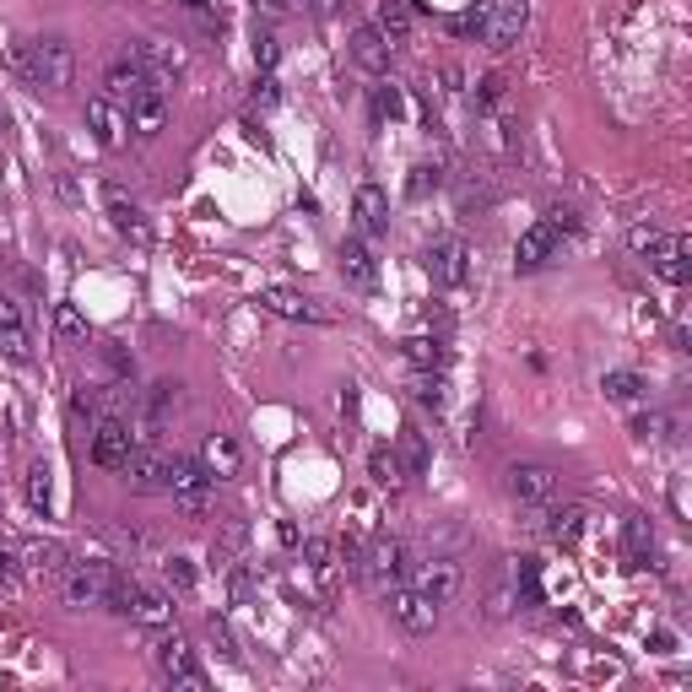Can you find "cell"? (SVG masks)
<instances>
[{"label":"cell","mask_w":692,"mask_h":692,"mask_svg":"<svg viewBox=\"0 0 692 692\" xmlns=\"http://www.w3.org/2000/svg\"><path fill=\"white\" fill-rule=\"evenodd\" d=\"M136 60H141V71L152 76V82L163 87V92L179 82V71H184V49L168 44V38H141V44H136Z\"/></svg>","instance_id":"2e32d148"},{"label":"cell","mask_w":692,"mask_h":692,"mask_svg":"<svg viewBox=\"0 0 692 692\" xmlns=\"http://www.w3.org/2000/svg\"><path fill=\"white\" fill-rule=\"evenodd\" d=\"M55 336L60 341H71V346H87V319H82V309L76 303H55Z\"/></svg>","instance_id":"d6a6232c"},{"label":"cell","mask_w":692,"mask_h":692,"mask_svg":"<svg viewBox=\"0 0 692 692\" xmlns=\"http://www.w3.org/2000/svg\"><path fill=\"white\" fill-rule=\"evenodd\" d=\"M411 401L417 406H444V374H438V368H417V374H411Z\"/></svg>","instance_id":"e575fe53"},{"label":"cell","mask_w":692,"mask_h":692,"mask_svg":"<svg viewBox=\"0 0 692 692\" xmlns=\"http://www.w3.org/2000/svg\"><path fill=\"white\" fill-rule=\"evenodd\" d=\"M141 82H152V76L141 71L136 49H130V55H119V60L109 65V98H114V103H125V98H130V92H136Z\"/></svg>","instance_id":"83f0119b"},{"label":"cell","mask_w":692,"mask_h":692,"mask_svg":"<svg viewBox=\"0 0 692 692\" xmlns=\"http://www.w3.org/2000/svg\"><path fill=\"white\" fill-rule=\"evenodd\" d=\"M206 638H211V649H217L222 660H238V638H233V628L222 617H206Z\"/></svg>","instance_id":"7bdbcfd3"},{"label":"cell","mask_w":692,"mask_h":692,"mask_svg":"<svg viewBox=\"0 0 692 692\" xmlns=\"http://www.w3.org/2000/svg\"><path fill=\"white\" fill-rule=\"evenodd\" d=\"M17 563H22V574H33V579H65V547H55V541H28V547L17 552Z\"/></svg>","instance_id":"44dd1931"},{"label":"cell","mask_w":692,"mask_h":692,"mask_svg":"<svg viewBox=\"0 0 692 692\" xmlns=\"http://www.w3.org/2000/svg\"><path fill=\"white\" fill-rule=\"evenodd\" d=\"M0 352H6L11 363H28V357H33V346H28V330H6V336H0Z\"/></svg>","instance_id":"bcb514c9"},{"label":"cell","mask_w":692,"mask_h":692,"mask_svg":"<svg viewBox=\"0 0 692 692\" xmlns=\"http://www.w3.org/2000/svg\"><path fill=\"white\" fill-rule=\"evenodd\" d=\"M211 487H217V482L206 476L201 460H173L168 492H173V503H179V514L190 519V525H201V519L211 514V503H217V492H211Z\"/></svg>","instance_id":"5b68a950"},{"label":"cell","mask_w":692,"mask_h":692,"mask_svg":"<svg viewBox=\"0 0 692 692\" xmlns=\"http://www.w3.org/2000/svg\"><path fill=\"white\" fill-rule=\"evenodd\" d=\"M584 525H590V509H584V503H563V509L552 503V514H547V525H541V530H547L557 547H579Z\"/></svg>","instance_id":"603a6c76"},{"label":"cell","mask_w":692,"mask_h":692,"mask_svg":"<svg viewBox=\"0 0 692 692\" xmlns=\"http://www.w3.org/2000/svg\"><path fill=\"white\" fill-rule=\"evenodd\" d=\"M255 6H265V11H287L292 0H255Z\"/></svg>","instance_id":"6f0895ef"},{"label":"cell","mask_w":692,"mask_h":692,"mask_svg":"<svg viewBox=\"0 0 692 692\" xmlns=\"http://www.w3.org/2000/svg\"><path fill=\"white\" fill-rule=\"evenodd\" d=\"M152 660H157V671H163V682L168 687H184V692H206V671L195 665V649L184 644L179 633H163L152 644Z\"/></svg>","instance_id":"52a82bcc"},{"label":"cell","mask_w":692,"mask_h":692,"mask_svg":"<svg viewBox=\"0 0 692 692\" xmlns=\"http://www.w3.org/2000/svg\"><path fill=\"white\" fill-rule=\"evenodd\" d=\"M574 228H579L574 211H568V206H552L547 217L536 222V228L519 233V244H514V265H519V271H541V265L557 255V244H563V238L574 233Z\"/></svg>","instance_id":"3957f363"},{"label":"cell","mask_w":692,"mask_h":692,"mask_svg":"<svg viewBox=\"0 0 692 692\" xmlns=\"http://www.w3.org/2000/svg\"><path fill=\"white\" fill-rule=\"evenodd\" d=\"M411 584H417L422 595H428V601H455L460 595V584H465V574H460V563L455 557H428V563H417L411 568Z\"/></svg>","instance_id":"5bb4252c"},{"label":"cell","mask_w":692,"mask_h":692,"mask_svg":"<svg viewBox=\"0 0 692 692\" xmlns=\"http://www.w3.org/2000/svg\"><path fill=\"white\" fill-rule=\"evenodd\" d=\"M341 276H346V287H357V292H368L379 282V260H374V244L368 238H341Z\"/></svg>","instance_id":"ac0fdd59"},{"label":"cell","mask_w":692,"mask_h":692,"mask_svg":"<svg viewBox=\"0 0 692 692\" xmlns=\"http://www.w3.org/2000/svg\"><path fill=\"white\" fill-rule=\"evenodd\" d=\"M525 17H530V0H476V11L460 22V28H476L487 49H514L519 33H525Z\"/></svg>","instance_id":"7a4b0ae2"},{"label":"cell","mask_w":692,"mask_h":692,"mask_svg":"<svg viewBox=\"0 0 692 692\" xmlns=\"http://www.w3.org/2000/svg\"><path fill=\"white\" fill-rule=\"evenodd\" d=\"M428 276H433V287H460L471 276V244L465 238H438L428 249Z\"/></svg>","instance_id":"9a60e30c"},{"label":"cell","mask_w":692,"mask_h":692,"mask_svg":"<svg viewBox=\"0 0 692 692\" xmlns=\"http://www.w3.org/2000/svg\"><path fill=\"white\" fill-rule=\"evenodd\" d=\"M671 428H676V422L660 417V411H644V417L633 422V433L644 438V444H660V438H671Z\"/></svg>","instance_id":"ee69618b"},{"label":"cell","mask_w":692,"mask_h":692,"mask_svg":"<svg viewBox=\"0 0 692 692\" xmlns=\"http://www.w3.org/2000/svg\"><path fill=\"white\" fill-rule=\"evenodd\" d=\"M119 109H125V119H130V130H136V136H157V130L168 125V92L157 87V82H141L125 103H119Z\"/></svg>","instance_id":"9c48e42d"},{"label":"cell","mask_w":692,"mask_h":692,"mask_svg":"<svg viewBox=\"0 0 692 692\" xmlns=\"http://www.w3.org/2000/svg\"><path fill=\"white\" fill-rule=\"evenodd\" d=\"M384 601H390V617H395V628L401 633H411V638H422V633H433L438 628V601H428V595L417 590V584H395L390 595H384Z\"/></svg>","instance_id":"ba28073f"},{"label":"cell","mask_w":692,"mask_h":692,"mask_svg":"<svg viewBox=\"0 0 692 692\" xmlns=\"http://www.w3.org/2000/svg\"><path fill=\"white\" fill-rule=\"evenodd\" d=\"M6 330H22V314H17V303L0 298V336H6Z\"/></svg>","instance_id":"f5cc1de1"},{"label":"cell","mask_w":692,"mask_h":692,"mask_svg":"<svg viewBox=\"0 0 692 692\" xmlns=\"http://www.w3.org/2000/svg\"><path fill=\"white\" fill-rule=\"evenodd\" d=\"M0 136H6V109H0Z\"/></svg>","instance_id":"680465c9"},{"label":"cell","mask_w":692,"mask_h":692,"mask_svg":"<svg viewBox=\"0 0 692 692\" xmlns=\"http://www.w3.org/2000/svg\"><path fill=\"white\" fill-rule=\"evenodd\" d=\"M260 309L282 314V319H303V325H330V309L314 298H303V292H287V287H265L260 292Z\"/></svg>","instance_id":"e0dca14e"},{"label":"cell","mask_w":692,"mask_h":692,"mask_svg":"<svg viewBox=\"0 0 692 692\" xmlns=\"http://www.w3.org/2000/svg\"><path fill=\"white\" fill-rule=\"evenodd\" d=\"M303 557H309L314 574H330V541H325V536H309V541H303Z\"/></svg>","instance_id":"7dc6e473"},{"label":"cell","mask_w":692,"mask_h":692,"mask_svg":"<svg viewBox=\"0 0 692 692\" xmlns=\"http://www.w3.org/2000/svg\"><path fill=\"white\" fill-rule=\"evenodd\" d=\"M401 455H406V476H422L428 471V438H422L417 428L401 433Z\"/></svg>","instance_id":"ab89813d"},{"label":"cell","mask_w":692,"mask_h":692,"mask_svg":"<svg viewBox=\"0 0 692 692\" xmlns=\"http://www.w3.org/2000/svg\"><path fill=\"white\" fill-rule=\"evenodd\" d=\"M374 114L379 119H401L406 114V98H401V87H395V82H379L374 87Z\"/></svg>","instance_id":"b9f144b4"},{"label":"cell","mask_w":692,"mask_h":692,"mask_svg":"<svg viewBox=\"0 0 692 692\" xmlns=\"http://www.w3.org/2000/svg\"><path fill=\"white\" fill-rule=\"evenodd\" d=\"M406 357H411L417 368H438V363H444V346L428 341V336H411V341H406Z\"/></svg>","instance_id":"f6af8a7d"},{"label":"cell","mask_w":692,"mask_h":692,"mask_svg":"<svg viewBox=\"0 0 692 692\" xmlns=\"http://www.w3.org/2000/svg\"><path fill=\"white\" fill-rule=\"evenodd\" d=\"M428 184L438 190V168H411V195H428Z\"/></svg>","instance_id":"816d5d0a"},{"label":"cell","mask_w":692,"mask_h":692,"mask_svg":"<svg viewBox=\"0 0 692 692\" xmlns=\"http://www.w3.org/2000/svg\"><path fill=\"white\" fill-rule=\"evenodd\" d=\"M687 255H692V238H671V249H660L655 260V276L660 282H671V287H687L692 282V265H687Z\"/></svg>","instance_id":"484cf974"},{"label":"cell","mask_w":692,"mask_h":692,"mask_svg":"<svg viewBox=\"0 0 692 692\" xmlns=\"http://www.w3.org/2000/svg\"><path fill=\"white\" fill-rule=\"evenodd\" d=\"M103 206H109V222H114V233H125V238H136V244H146V238H152V228H146V211L130 201L125 190H119V184H109V190H103Z\"/></svg>","instance_id":"ffe728a7"},{"label":"cell","mask_w":692,"mask_h":692,"mask_svg":"<svg viewBox=\"0 0 692 692\" xmlns=\"http://www.w3.org/2000/svg\"><path fill=\"white\" fill-rule=\"evenodd\" d=\"M6 579H17V557L0 552V584H6Z\"/></svg>","instance_id":"db71d44e"},{"label":"cell","mask_w":692,"mask_h":692,"mask_svg":"<svg viewBox=\"0 0 692 692\" xmlns=\"http://www.w3.org/2000/svg\"><path fill=\"white\" fill-rule=\"evenodd\" d=\"M98 352H103V363L114 368V379H119V384H130V379H136V357H130V352H125V346H119V341H103Z\"/></svg>","instance_id":"60d3db41"},{"label":"cell","mask_w":692,"mask_h":692,"mask_svg":"<svg viewBox=\"0 0 692 692\" xmlns=\"http://www.w3.org/2000/svg\"><path fill=\"white\" fill-rule=\"evenodd\" d=\"M17 71H22V82L38 87V92H65L71 87V76H76V55H71V44L65 38H28V44L17 49Z\"/></svg>","instance_id":"6da1fadb"},{"label":"cell","mask_w":692,"mask_h":692,"mask_svg":"<svg viewBox=\"0 0 692 692\" xmlns=\"http://www.w3.org/2000/svg\"><path fill=\"white\" fill-rule=\"evenodd\" d=\"M346 49H352V60L363 65L368 76H384V71H390V55H395V49L379 38V28H357V33H352V44H346Z\"/></svg>","instance_id":"cb8c5ba5"},{"label":"cell","mask_w":692,"mask_h":692,"mask_svg":"<svg viewBox=\"0 0 692 692\" xmlns=\"http://www.w3.org/2000/svg\"><path fill=\"white\" fill-rule=\"evenodd\" d=\"M622 552H628V568H644L649 557H655V530H649V519H628L622 525Z\"/></svg>","instance_id":"f1b7e54d"},{"label":"cell","mask_w":692,"mask_h":692,"mask_svg":"<svg viewBox=\"0 0 692 692\" xmlns=\"http://www.w3.org/2000/svg\"><path fill=\"white\" fill-rule=\"evenodd\" d=\"M184 11H195V17L206 22V11H211V0H184Z\"/></svg>","instance_id":"9f6ffc18"},{"label":"cell","mask_w":692,"mask_h":692,"mask_svg":"<svg viewBox=\"0 0 692 692\" xmlns=\"http://www.w3.org/2000/svg\"><path fill=\"white\" fill-rule=\"evenodd\" d=\"M368 471H374L379 487H401V476H406V471H401V455H395V449H384V444L374 449V455H368Z\"/></svg>","instance_id":"74e56055"},{"label":"cell","mask_w":692,"mask_h":692,"mask_svg":"<svg viewBox=\"0 0 692 692\" xmlns=\"http://www.w3.org/2000/svg\"><path fill=\"white\" fill-rule=\"evenodd\" d=\"M195 460L206 465L211 482H228V476H238V460H244V455H238V444L228 433H206V444H201V455H195Z\"/></svg>","instance_id":"7402d4cb"},{"label":"cell","mask_w":692,"mask_h":692,"mask_svg":"<svg viewBox=\"0 0 692 692\" xmlns=\"http://www.w3.org/2000/svg\"><path fill=\"white\" fill-rule=\"evenodd\" d=\"M352 228L357 238H384L390 233V195L379 190V184H357V195H352Z\"/></svg>","instance_id":"4fadbf2b"},{"label":"cell","mask_w":692,"mask_h":692,"mask_svg":"<svg viewBox=\"0 0 692 692\" xmlns=\"http://www.w3.org/2000/svg\"><path fill=\"white\" fill-rule=\"evenodd\" d=\"M119 568L109 563V557H82V563L65 568V601L71 606H103L114 590Z\"/></svg>","instance_id":"8992f818"},{"label":"cell","mask_w":692,"mask_h":692,"mask_svg":"<svg viewBox=\"0 0 692 692\" xmlns=\"http://www.w3.org/2000/svg\"><path fill=\"white\" fill-rule=\"evenodd\" d=\"M357 574H363V584L374 595H390L395 584L411 579V563H406V547L395 536H374L363 547V557H357Z\"/></svg>","instance_id":"277c9868"},{"label":"cell","mask_w":692,"mask_h":692,"mask_svg":"<svg viewBox=\"0 0 692 692\" xmlns=\"http://www.w3.org/2000/svg\"><path fill=\"white\" fill-rule=\"evenodd\" d=\"M28 509H33L38 519L55 514V471H49L44 460H33V465H28Z\"/></svg>","instance_id":"4316f807"},{"label":"cell","mask_w":692,"mask_h":692,"mask_svg":"<svg viewBox=\"0 0 692 692\" xmlns=\"http://www.w3.org/2000/svg\"><path fill=\"white\" fill-rule=\"evenodd\" d=\"M276 98H282V92H276V76L260 71V82H255V109H271Z\"/></svg>","instance_id":"f907efd6"},{"label":"cell","mask_w":692,"mask_h":692,"mask_svg":"<svg viewBox=\"0 0 692 692\" xmlns=\"http://www.w3.org/2000/svg\"><path fill=\"white\" fill-rule=\"evenodd\" d=\"M255 65H260V71H276V33L255 38Z\"/></svg>","instance_id":"c3c4849f"},{"label":"cell","mask_w":692,"mask_h":692,"mask_svg":"<svg viewBox=\"0 0 692 692\" xmlns=\"http://www.w3.org/2000/svg\"><path fill=\"white\" fill-rule=\"evenodd\" d=\"M309 11H314V17H330V11H336V0H309Z\"/></svg>","instance_id":"11a10c76"},{"label":"cell","mask_w":692,"mask_h":692,"mask_svg":"<svg viewBox=\"0 0 692 692\" xmlns=\"http://www.w3.org/2000/svg\"><path fill=\"white\" fill-rule=\"evenodd\" d=\"M628 244H633V255H649V260H655L660 249H671V233H660V228H649V222H638V228L628 233Z\"/></svg>","instance_id":"f35d334b"},{"label":"cell","mask_w":692,"mask_h":692,"mask_svg":"<svg viewBox=\"0 0 692 692\" xmlns=\"http://www.w3.org/2000/svg\"><path fill=\"white\" fill-rule=\"evenodd\" d=\"M125 482L136 492H168L173 460L163 455V449H152V444H136V449H130V460H125Z\"/></svg>","instance_id":"7c38bea8"},{"label":"cell","mask_w":692,"mask_h":692,"mask_svg":"<svg viewBox=\"0 0 692 692\" xmlns=\"http://www.w3.org/2000/svg\"><path fill=\"white\" fill-rule=\"evenodd\" d=\"M195 584H201V574H195V557H184V552L163 557V590L168 595H195Z\"/></svg>","instance_id":"4dcf8cb0"},{"label":"cell","mask_w":692,"mask_h":692,"mask_svg":"<svg viewBox=\"0 0 692 692\" xmlns=\"http://www.w3.org/2000/svg\"><path fill=\"white\" fill-rule=\"evenodd\" d=\"M130 449H136L130 422L125 417H98V428H92V460H98L103 471H125Z\"/></svg>","instance_id":"8fae6325"},{"label":"cell","mask_w":692,"mask_h":692,"mask_svg":"<svg viewBox=\"0 0 692 692\" xmlns=\"http://www.w3.org/2000/svg\"><path fill=\"white\" fill-rule=\"evenodd\" d=\"M509 498L519 509H547V503H557V471H547V465H514Z\"/></svg>","instance_id":"30bf717a"},{"label":"cell","mask_w":692,"mask_h":692,"mask_svg":"<svg viewBox=\"0 0 692 692\" xmlns=\"http://www.w3.org/2000/svg\"><path fill=\"white\" fill-rule=\"evenodd\" d=\"M514 606H519V601H514V579L492 574V579H487V617H492V622H503Z\"/></svg>","instance_id":"8d00e7d4"},{"label":"cell","mask_w":692,"mask_h":692,"mask_svg":"<svg viewBox=\"0 0 692 692\" xmlns=\"http://www.w3.org/2000/svg\"><path fill=\"white\" fill-rule=\"evenodd\" d=\"M374 28H379V38H384L390 49H401L406 38H411V0H379Z\"/></svg>","instance_id":"d4e9b609"},{"label":"cell","mask_w":692,"mask_h":692,"mask_svg":"<svg viewBox=\"0 0 692 692\" xmlns=\"http://www.w3.org/2000/svg\"><path fill=\"white\" fill-rule=\"evenodd\" d=\"M260 590V563H228V601L244 606Z\"/></svg>","instance_id":"836d02e7"},{"label":"cell","mask_w":692,"mask_h":692,"mask_svg":"<svg viewBox=\"0 0 692 692\" xmlns=\"http://www.w3.org/2000/svg\"><path fill=\"white\" fill-rule=\"evenodd\" d=\"M244 547H249V525H244V519H222L217 541H211V563H222V568H228Z\"/></svg>","instance_id":"f546056e"},{"label":"cell","mask_w":692,"mask_h":692,"mask_svg":"<svg viewBox=\"0 0 692 692\" xmlns=\"http://www.w3.org/2000/svg\"><path fill=\"white\" fill-rule=\"evenodd\" d=\"M87 130L98 136V146H125V130H130V119H125V109L103 92V98H87Z\"/></svg>","instance_id":"d6986e66"},{"label":"cell","mask_w":692,"mask_h":692,"mask_svg":"<svg viewBox=\"0 0 692 692\" xmlns=\"http://www.w3.org/2000/svg\"><path fill=\"white\" fill-rule=\"evenodd\" d=\"M601 390H606V401H622V406H633L638 395H644V379L628 374V368H611V374L601 379Z\"/></svg>","instance_id":"d590c367"},{"label":"cell","mask_w":692,"mask_h":692,"mask_svg":"<svg viewBox=\"0 0 692 692\" xmlns=\"http://www.w3.org/2000/svg\"><path fill=\"white\" fill-rule=\"evenodd\" d=\"M509 579H514V601L519 606H541V574H536L530 557H519V563L509 568Z\"/></svg>","instance_id":"1f68e13d"},{"label":"cell","mask_w":692,"mask_h":692,"mask_svg":"<svg viewBox=\"0 0 692 692\" xmlns=\"http://www.w3.org/2000/svg\"><path fill=\"white\" fill-rule=\"evenodd\" d=\"M498 98H503V76H487V82H476V109H492Z\"/></svg>","instance_id":"681fc988"}]
</instances>
